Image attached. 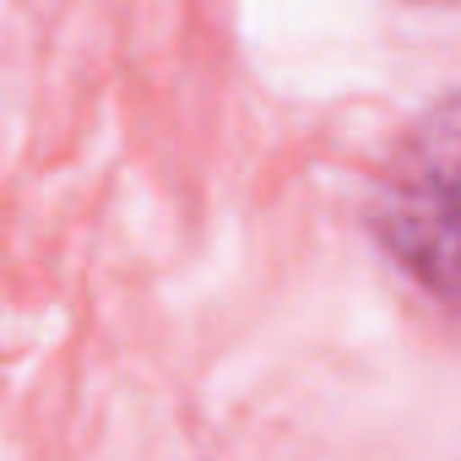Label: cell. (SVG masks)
Returning a JSON list of instances; mask_svg holds the SVG:
<instances>
[{"instance_id":"cell-1","label":"cell","mask_w":461,"mask_h":461,"mask_svg":"<svg viewBox=\"0 0 461 461\" xmlns=\"http://www.w3.org/2000/svg\"><path fill=\"white\" fill-rule=\"evenodd\" d=\"M369 228L423 294L461 304V87L434 98L391 147Z\"/></svg>"}]
</instances>
